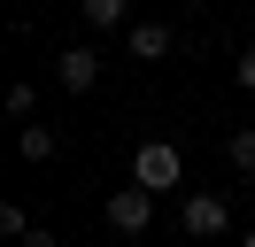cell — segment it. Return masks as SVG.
Listing matches in <instances>:
<instances>
[{"label": "cell", "mask_w": 255, "mask_h": 247, "mask_svg": "<svg viewBox=\"0 0 255 247\" xmlns=\"http://www.w3.org/2000/svg\"><path fill=\"white\" fill-rule=\"evenodd\" d=\"M16 154H23V162H54V154H62V131H54V124H23Z\"/></svg>", "instance_id": "cell-5"}, {"label": "cell", "mask_w": 255, "mask_h": 247, "mask_svg": "<svg viewBox=\"0 0 255 247\" xmlns=\"http://www.w3.org/2000/svg\"><path fill=\"white\" fill-rule=\"evenodd\" d=\"M31 232H39V224H31V216L16 209V201H0V240H16V247H23V240H31Z\"/></svg>", "instance_id": "cell-9"}, {"label": "cell", "mask_w": 255, "mask_h": 247, "mask_svg": "<svg viewBox=\"0 0 255 247\" xmlns=\"http://www.w3.org/2000/svg\"><path fill=\"white\" fill-rule=\"evenodd\" d=\"M240 247H255V224H248V232H240Z\"/></svg>", "instance_id": "cell-12"}, {"label": "cell", "mask_w": 255, "mask_h": 247, "mask_svg": "<svg viewBox=\"0 0 255 247\" xmlns=\"http://www.w3.org/2000/svg\"><path fill=\"white\" fill-rule=\"evenodd\" d=\"M147 224H155V193H147V185H116V193H109V232L139 240Z\"/></svg>", "instance_id": "cell-2"}, {"label": "cell", "mask_w": 255, "mask_h": 247, "mask_svg": "<svg viewBox=\"0 0 255 247\" xmlns=\"http://www.w3.org/2000/svg\"><path fill=\"white\" fill-rule=\"evenodd\" d=\"M54 77H62V93H93L101 85V54L93 46H62L54 54Z\"/></svg>", "instance_id": "cell-4"}, {"label": "cell", "mask_w": 255, "mask_h": 247, "mask_svg": "<svg viewBox=\"0 0 255 247\" xmlns=\"http://www.w3.org/2000/svg\"><path fill=\"white\" fill-rule=\"evenodd\" d=\"M224 162H232L240 178H255V124H240V131L224 139Z\"/></svg>", "instance_id": "cell-8"}, {"label": "cell", "mask_w": 255, "mask_h": 247, "mask_svg": "<svg viewBox=\"0 0 255 247\" xmlns=\"http://www.w3.org/2000/svg\"><path fill=\"white\" fill-rule=\"evenodd\" d=\"M23 247H62V240H54V232H47V224H39V232H31V240H23Z\"/></svg>", "instance_id": "cell-11"}, {"label": "cell", "mask_w": 255, "mask_h": 247, "mask_svg": "<svg viewBox=\"0 0 255 247\" xmlns=\"http://www.w3.org/2000/svg\"><path fill=\"white\" fill-rule=\"evenodd\" d=\"M232 85H240V93H255V46H240V62H232Z\"/></svg>", "instance_id": "cell-10"}, {"label": "cell", "mask_w": 255, "mask_h": 247, "mask_svg": "<svg viewBox=\"0 0 255 247\" xmlns=\"http://www.w3.org/2000/svg\"><path fill=\"white\" fill-rule=\"evenodd\" d=\"M124 23H131L124 0H85V31H124Z\"/></svg>", "instance_id": "cell-7"}, {"label": "cell", "mask_w": 255, "mask_h": 247, "mask_svg": "<svg viewBox=\"0 0 255 247\" xmlns=\"http://www.w3.org/2000/svg\"><path fill=\"white\" fill-rule=\"evenodd\" d=\"M178 224H186V240H217V232H232V209H224V193H193Z\"/></svg>", "instance_id": "cell-3"}, {"label": "cell", "mask_w": 255, "mask_h": 247, "mask_svg": "<svg viewBox=\"0 0 255 247\" xmlns=\"http://www.w3.org/2000/svg\"><path fill=\"white\" fill-rule=\"evenodd\" d=\"M178 178H186V154H178L170 139H147V147L131 154V185H147V193H170Z\"/></svg>", "instance_id": "cell-1"}, {"label": "cell", "mask_w": 255, "mask_h": 247, "mask_svg": "<svg viewBox=\"0 0 255 247\" xmlns=\"http://www.w3.org/2000/svg\"><path fill=\"white\" fill-rule=\"evenodd\" d=\"M131 54H139V62H162V54H170V23H131Z\"/></svg>", "instance_id": "cell-6"}]
</instances>
